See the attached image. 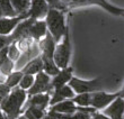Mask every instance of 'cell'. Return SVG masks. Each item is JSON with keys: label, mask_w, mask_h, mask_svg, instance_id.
<instances>
[{"label": "cell", "mask_w": 124, "mask_h": 119, "mask_svg": "<svg viewBox=\"0 0 124 119\" xmlns=\"http://www.w3.org/2000/svg\"><path fill=\"white\" fill-rule=\"evenodd\" d=\"M28 18V15H20L13 18H6V17H1L0 18V35L7 36L10 35L14 32V29L16 28V26L22 21V20Z\"/></svg>", "instance_id": "30bf717a"}, {"label": "cell", "mask_w": 124, "mask_h": 119, "mask_svg": "<svg viewBox=\"0 0 124 119\" xmlns=\"http://www.w3.org/2000/svg\"><path fill=\"white\" fill-rule=\"evenodd\" d=\"M46 111L41 109H37L35 107H27L26 109L23 111L22 115L26 119H43V117L45 116Z\"/></svg>", "instance_id": "44dd1931"}, {"label": "cell", "mask_w": 124, "mask_h": 119, "mask_svg": "<svg viewBox=\"0 0 124 119\" xmlns=\"http://www.w3.org/2000/svg\"><path fill=\"white\" fill-rule=\"evenodd\" d=\"M27 99L26 91L22 90L20 88L16 87L10 90L6 99L0 103V110L2 111L5 117L7 118L17 119L23 113V106L25 105Z\"/></svg>", "instance_id": "6da1fadb"}, {"label": "cell", "mask_w": 124, "mask_h": 119, "mask_svg": "<svg viewBox=\"0 0 124 119\" xmlns=\"http://www.w3.org/2000/svg\"><path fill=\"white\" fill-rule=\"evenodd\" d=\"M49 111L56 113H61V115H73L77 111V106L72 102V100H64L61 102L56 103L54 106L49 107Z\"/></svg>", "instance_id": "9a60e30c"}, {"label": "cell", "mask_w": 124, "mask_h": 119, "mask_svg": "<svg viewBox=\"0 0 124 119\" xmlns=\"http://www.w3.org/2000/svg\"><path fill=\"white\" fill-rule=\"evenodd\" d=\"M2 17V14H1V10H0V18Z\"/></svg>", "instance_id": "d6a6232c"}, {"label": "cell", "mask_w": 124, "mask_h": 119, "mask_svg": "<svg viewBox=\"0 0 124 119\" xmlns=\"http://www.w3.org/2000/svg\"><path fill=\"white\" fill-rule=\"evenodd\" d=\"M15 63L10 61L7 56V47L0 51V73L7 77L14 71Z\"/></svg>", "instance_id": "ac0fdd59"}, {"label": "cell", "mask_w": 124, "mask_h": 119, "mask_svg": "<svg viewBox=\"0 0 124 119\" xmlns=\"http://www.w3.org/2000/svg\"><path fill=\"white\" fill-rule=\"evenodd\" d=\"M22 77H23V73L20 71H13L9 75L6 77V80L3 81V83L10 89H14V88L18 87Z\"/></svg>", "instance_id": "ffe728a7"}, {"label": "cell", "mask_w": 124, "mask_h": 119, "mask_svg": "<svg viewBox=\"0 0 124 119\" xmlns=\"http://www.w3.org/2000/svg\"><path fill=\"white\" fill-rule=\"evenodd\" d=\"M47 28H46V24L44 20H34L32 26L30 27L28 30V37L32 38L33 41L39 42L41 39L46 35Z\"/></svg>", "instance_id": "4fadbf2b"}, {"label": "cell", "mask_w": 124, "mask_h": 119, "mask_svg": "<svg viewBox=\"0 0 124 119\" xmlns=\"http://www.w3.org/2000/svg\"><path fill=\"white\" fill-rule=\"evenodd\" d=\"M73 77V68L72 66H68L65 69L60 70V72L53 77H51V90H55L67 85L69 83V81L71 80V77Z\"/></svg>", "instance_id": "9c48e42d"}, {"label": "cell", "mask_w": 124, "mask_h": 119, "mask_svg": "<svg viewBox=\"0 0 124 119\" xmlns=\"http://www.w3.org/2000/svg\"><path fill=\"white\" fill-rule=\"evenodd\" d=\"M46 3L49 5L50 9H58V10H64L63 6L61 3V0H45Z\"/></svg>", "instance_id": "f1b7e54d"}, {"label": "cell", "mask_w": 124, "mask_h": 119, "mask_svg": "<svg viewBox=\"0 0 124 119\" xmlns=\"http://www.w3.org/2000/svg\"><path fill=\"white\" fill-rule=\"evenodd\" d=\"M71 100L77 107H90V93L75 94Z\"/></svg>", "instance_id": "603a6c76"}, {"label": "cell", "mask_w": 124, "mask_h": 119, "mask_svg": "<svg viewBox=\"0 0 124 119\" xmlns=\"http://www.w3.org/2000/svg\"><path fill=\"white\" fill-rule=\"evenodd\" d=\"M104 84V77H98L92 80H82L77 77H72L69 81L68 85L72 89L75 94L80 93H93L96 91H101Z\"/></svg>", "instance_id": "277c9868"}, {"label": "cell", "mask_w": 124, "mask_h": 119, "mask_svg": "<svg viewBox=\"0 0 124 119\" xmlns=\"http://www.w3.org/2000/svg\"><path fill=\"white\" fill-rule=\"evenodd\" d=\"M71 42H70V33H69V24L65 29V33L62 39L55 45L54 54H53V60L54 63L58 66V69L62 70L69 66L70 63V57H71Z\"/></svg>", "instance_id": "3957f363"}, {"label": "cell", "mask_w": 124, "mask_h": 119, "mask_svg": "<svg viewBox=\"0 0 124 119\" xmlns=\"http://www.w3.org/2000/svg\"><path fill=\"white\" fill-rule=\"evenodd\" d=\"M17 119H26V118L24 117V115H20V116L18 117V118H17Z\"/></svg>", "instance_id": "1f68e13d"}, {"label": "cell", "mask_w": 124, "mask_h": 119, "mask_svg": "<svg viewBox=\"0 0 124 119\" xmlns=\"http://www.w3.org/2000/svg\"><path fill=\"white\" fill-rule=\"evenodd\" d=\"M85 5H95V6L101 7L107 13L114 15V16H122L123 15V8L116 7L114 5L109 3L106 0H84V6Z\"/></svg>", "instance_id": "2e32d148"}, {"label": "cell", "mask_w": 124, "mask_h": 119, "mask_svg": "<svg viewBox=\"0 0 124 119\" xmlns=\"http://www.w3.org/2000/svg\"><path fill=\"white\" fill-rule=\"evenodd\" d=\"M50 83H51V77H49L43 71L37 73L35 75L34 83H33L32 88L26 92L27 97L35 96V94H39V93H46V92L51 93L52 90H51Z\"/></svg>", "instance_id": "8992f818"}, {"label": "cell", "mask_w": 124, "mask_h": 119, "mask_svg": "<svg viewBox=\"0 0 124 119\" xmlns=\"http://www.w3.org/2000/svg\"><path fill=\"white\" fill-rule=\"evenodd\" d=\"M20 54H22V52L18 49V47H17V45H16V42H13L7 47V56H8V58H9L10 61H13L14 63L20 57Z\"/></svg>", "instance_id": "d4e9b609"}, {"label": "cell", "mask_w": 124, "mask_h": 119, "mask_svg": "<svg viewBox=\"0 0 124 119\" xmlns=\"http://www.w3.org/2000/svg\"><path fill=\"white\" fill-rule=\"evenodd\" d=\"M44 21L46 24L47 33L52 36L55 44H58L62 39L65 29L68 27L64 11L58 9H50L46 17L44 18Z\"/></svg>", "instance_id": "7a4b0ae2"}, {"label": "cell", "mask_w": 124, "mask_h": 119, "mask_svg": "<svg viewBox=\"0 0 124 119\" xmlns=\"http://www.w3.org/2000/svg\"><path fill=\"white\" fill-rule=\"evenodd\" d=\"M75 97V92L72 91V89L69 87L68 84L59 89H55L51 92V97H50V102L49 107L54 106L56 103L64 101V100H70Z\"/></svg>", "instance_id": "8fae6325"}, {"label": "cell", "mask_w": 124, "mask_h": 119, "mask_svg": "<svg viewBox=\"0 0 124 119\" xmlns=\"http://www.w3.org/2000/svg\"><path fill=\"white\" fill-rule=\"evenodd\" d=\"M5 119H13V118H7V117H5Z\"/></svg>", "instance_id": "836d02e7"}, {"label": "cell", "mask_w": 124, "mask_h": 119, "mask_svg": "<svg viewBox=\"0 0 124 119\" xmlns=\"http://www.w3.org/2000/svg\"><path fill=\"white\" fill-rule=\"evenodd\" d=\"M10 90H11V89L7 87L3 82H0V103L8 97V94L10 93Z\"/></svg>", "instance_id": "83f0119b"}, {"label": "cell", "mask_w": 124, "mask_h": 119, "mask_svg": "<svg viewBox=\"0 0 124 119\" xmlns=\"http://www.w3.org/2000/svg\"><path fill=\"white\" fill-rule=\"evenodd\" d=\"M101 113L109 119H124V100L123 97H118L109 103L105 109L101 110Z\"/></svg>", "instance_id": "ba28073f"}, {"label": "cell", "mask_w": 124, "mask_h": 119, "mask_svg": "<svg viewBox=\"0 0 124 119\" xmlns=\"http://www.w3.org/2000/svg\"><path fill=\"white\" fill-rule=\"evenodd\" d=\"M49 10L50 7L45 0H31L30 9L27 11V15L34 20H44Z\"/></svg>", "instance_id": "52a82bcc"}, {"label": "cell", "mask_w": 124, "mask_h": 119, "mask_svg": "<svg viewBox=\"0 0 124 119\" xmlns=\"http://www.w3.org/2000/svg\"><path fill=\"white\" fill-rule=\"evenodd\" d=\"M34 79H35V75H30V74H23V77L19 81V84H18V88H20L22 90L24 91H28L32 88L33 83H34Z\"/></svg>", "instance_id": "cb8c5ba5"}, {"label": "cell", "mask_w": 124, "mask_h": 119, "mask_svg": "<svg viewBox=\"0 0 124 119\" xmlns=\"http://www.w3.org/2000/svg\"><path fill=\"white\" fill-rule=\"evenodd\" d=\"M13 42H15V41H14L11 34H10V35H7V36L0 35V51L3 49V48L8 47Z\"/></svg>", "instance_id": "4316f807"}, {"label": "cell", "mask_w": 124, "mask_h": 119, "mask_svg": "<svg viewBox=\"0 0 124 119\" xmlns=\"http://www.w3.org/2000/svg\"><path fill=\"white\" fill-rule=\"evenodd\" d=\"M118 97H123V90H120L117 92H114V93L105 92L101 90L96 91V92L90 93V105L89 106L94 108L96 111L103 110Z\"/></svg>", "instance_id": "5b68a950"}, {"label": "cell", "mask_w": 124, "mask_h": 119, "mask_svg": "<svg viewBox=\"0 0 124 119\" xmlns=\"http://www.w3.org/2000/svg\"><path fill=\"white\" fill-rule=\"evenodd\" d=\"M10 3H11L15 13L17 14V16H20V15L27 14L30 9L31 0H10Z\"/></svg>", "instance_id": "d6986e66"}, {"label": "cell", "mask_w": 124, "mask_h": 119, "mask_svg": "<svg viewBox=\"0 0 124 119\" xmlns=\"http://www.w3.org/2000/svg\"><path fill=\"white\" fill-rule=\"evenodd\" d=\"M0 119H5V115L2 113V111L0 110Z\"/></svg>", "instance_id": "4dcf8cb0"}, {"label": "cell", "mask_w": 124, "mask_h": 119, "mask_svg": "<svg viewBox=\"0 0 124 119\" xmlns=\"http://www.w3.org/2000/svg\"><path fill=\"white\" fill-rule=\"evenodd\" d=\"M0 10H1L2 17H6V18H13L17 16V14L15 13L10 3V0H0Z\"/></svg>", "instance_id": "7402d4cb"}, {"label": "cell", "mask_w": 124, "mask_h": 119, "mask_svg": "<svg viewBox=\"0 0 124 119\" xmlns=\"http://www.w3.org/2000/svg\"><path fill=\"white\" fill-rule=\"evenodd\" d=\"M50 97H51V93H49V92L27 97V99H26L27 107H35L37 109L47 111V109H49Z\"/></svg>", "instance_id": "7c38bea8"}, {"label": "cell", "mask_w": 124, "mask_h": 119, "mask_svg": "<svg viewBox=\"0 0 124 119\" xmlns=\"http://www.w3.org/2000/svg\"><path fill=\"white\" fill-rule=\"evenodd\" d=\"M33 21H34V19H32V18L28 17L26 19L22 20V21L16 26V28L14 29V32L11 33V36H13V38L15 42L28 37V30H30V27L32 26Z\"/></svg>", "instance_id": "5bb4252c"}, {"label": "cell", "mask_w": 124, "mask_h": 119, "mask_svg": "<svg viewBox=\"0 0 124 119\" xmlns=\"http://www.w3.org/2000/svg\"><path fill=\"white\" fill-rule=\"evenodd\" d=\"M43 71V62L41 56H36L33 60H31L25 66H24L20 72L23 74H30V75H36L37 73Z\"/></svg>", "instance_id": "e0dca14e"}, {"label": "cell", "mask_w": 124, "mask_h": 119, "mask_svg": "<svg viewBox=\"0 0 124 119\" xmlns=\"http://www.w3.org/2000/svg\"><path fill=\"white\" fill-rule=\"evenodd\" d=\"M90 119H109L107 118L106 116H104L101 112H98V111H96L95 113H93L92 116H90Z\"/></svg>", "instance_id": "f546056e"}, {"label": "cell", "mask_w": 124, "mask_h": 119, "mask_svg": "<svg viewBox=\"0 0 124 119\" xmlns=\"http://www.w3.org/2000/svg\"><path fill=\"white\" fill-rule=\"evenodd\" d=\"M63 8H71V7H79L84 6V0H61Z\"/></svg>", "instance_id": "484cf974"}]
</instances>
